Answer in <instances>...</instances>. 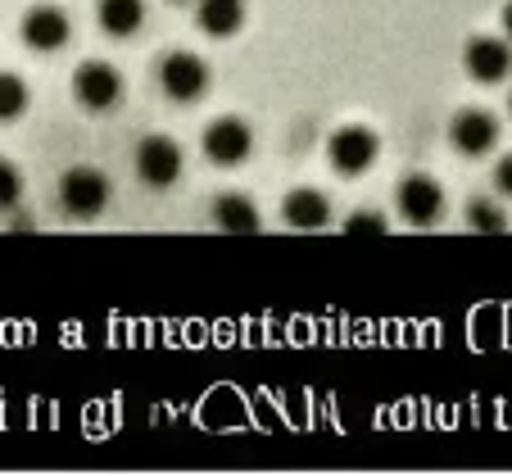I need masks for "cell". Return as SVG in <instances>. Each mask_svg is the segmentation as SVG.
Here are the masks:
<instances>
[{
    "instance_id": "obj_1",
    "label": "cell",
    "mask_w": 512,
    "mask_h": 476,
    "mask_svg": "<svg viewBox=\"0 0 512 476\" xmlns=\"http://www.w3.org/2000/svg\"><path fill=\"white\" fill-rule=\"evenodd\" d=\"M55 200L73 223H96L109 209V200H114V182H109V173L96 164H73L59 173Z\"/></svg>"
},
{
    "instance_id": "obj_2",
    "label": "cell",
    "mask_w": 512,
    "mask_h": 476,
    "mask_svg": "<svg viewBox=\"0 0 512 476\" xmlns=\"http://www.w3.org/2000/svg\"><path fill=\"white\" fill-rule=\"evenodd\" d=\"M155 78H159V91H164V100H173V105H195V100L209 96L213 68H209V59H204L200 50L177 46V50H168V55L159 59Z\"/></svg>"
},
{
    "instance_id": "obj_3",
    "label": "cell",
    "mask_w": 512,
    "mask_h": 476,
    "mask_svg": "<svg viewBox=\"0 0 512 476\" xmlns=\"http://www.w3.org/2000/svg\"><path fill=\"white\" fill-rule=\"evenodd\" d=\"M381 159V132L368 123H340L327 136V164L336 177H368Z\"/></svg>"
},
{
    "instance_id": "obj_4",
    "label": "cell",
    "mask_w": 512,
    "mask_h": 476,
    "mask_svg": "<svg viewBox=\"0 0 512 476\" xmlns=\"http://www.w3.org/2000/svg\"><path fill=\"white\" fill-rule=\"evenodd\" d=\"M132 173L141 186H150V191H168L173 182H182L186 173V150L177 136L168 132H150L136 141L132 150Z\"/></svg>"
},
{
    "instance_id": "obj_5",
    "label": "cell",
    "mask_w": 512,
    "mask_h": 476,
    "mask_svg": "<svg viewBox=\"0 0 512 476\" xmlns=\"http://www.w3.org/2000/svg\"><path fill=\"white\" fill-rule=\"evenodd\" d=\"M127 96V82H123V68L109 64V59H82L73 68V100H78L87 114H114Z\"/></svg>"
},
{
    "instance_id": "obj_6",
    "label": "cell",
    "mask_w": 512,
    "mask_h": 476,
    "mask_svg": "<svg viewBox=\"0 0 512 476\" xmlns=\"http://www.w3.org/2000/svg\"><path fill=\"white\" fill-rule=\"evenodd\" d=\"M200 150L213 168H241L254 155V127L241 114H218L204 123L200 132Z\"/></svg>"
},
{
    "instance_id": "obj_7",
    "label": "cell",
    "mask_w": 512,
    "mask_h": 476,
    "mask_svg": "<svg viewBox=\"0 0 512 476\" xmlns=\"http://www.w3.org/2000/svg\"><path fill=\"white\" fill-rule=\"evenodd\" d=\"M445 136L463 159H490L503 141V123H499V114H490L485 105H463V109H454Z\"/></svg>"
},
{
    "instance_id": "obj_8",
    "label": "cell",
    "mask_w": 512,
    "mask_h": 476,
    "mask_svg": "<svg viewBox=\"0 0 512 476\" xmlns=\"http://www.w3.org/2000/svg\"><path fill=\"white\" fill-rule=\"evenodd\" d=\"M19 37L32 55H59V50L73 41V14H68L64 5H55V0H37V5L23 10Z\"/></svg>"
},
{
    "instance_id": "obj_9",
    "label": "cell",
    "mask_w": 512,
    "mask_h": 476,
    "mask_svg": "<svg viewBox=\"0 0 512 476\" xmlns=\"http://www.w3.org/2000/svg\"><path fill=\"white\" fill-rule=\"evenodd\" d=\"M445 186L435 182L431 173H408L399 177L395 186V214L404 218L408 227H417V232H426V227H435L440 218H445Z\"/></svg>"
},
{
    "instance_id": "obj_10",
    "label": "cell",
    "mask_w": 512,
    "mask_h": 476,
    "mask_svg": "<svg viewBox=\"0 0 512 476\" xmlns=\"http://www.w3.org/2000/svg\"><path fill=\"white\" fill-rule=\"evenodd\" d=\"M463 73L481 87H499L512 78V41L503 32H476L463 41Z\"/></svg>"
},
{
    "instance_id": "obj_11",
    "label": "cell",
    "mask_w": 512,
    "mask_h": 476,
    "mask_svg": "<svg viewBox=\"0 0 512 476\" xmlns=\"http://www.w3.org/2000/svg\"><path fill=\"white\" fill-rule=\"evenodd\" d=\"M281 223L290 232H322L331 223V195L318 186H295L281 195Z\"/></svg>"
},
{
    "instance_id": "obj_12",
    "label": "cell",
    "mask_w": 512,
    "mask_h": 476,
    "mask_svg": "<svg viewBox=\"0 0 512 476\" xmlns=\"http://www.w3.org/2000/svg\"><path fill=\"white\" fill-rule=\"evenodd\" d=\"M250 23V0H195V28L213 41H232Z\"/></svg>"
},
{
    "instance_id": "obj_13",
    "label": "cell",
    "mask_w": 512,
    "mask_h": 476,
    "mask_svg": "<svg viewBox=\"0 0 512 476\" xmlns=\"http://www.w3.org/2000/svg\"><path fill=\"white\" fill-rule=\"evenodd\" d=\"M209 214H213V227H218V232H232V236H254L263 227L259 204H254L245 191H223L213 200Z\"/></svg>"
},
{
    "instance_id": "obj_14",
    "label": "cell",
    "mask_w": 512,
    "mask_h": 476,
    "mask_svg": "<svg viewBox=\"0 0 512 476\" xmlns=\"http://www.w3.org/2000/svg\"><path fill=\"white\" fill-rule=\"evenodd\" d=\"M96 28L109 41H132L145 28V0H96Z\"/></svg>"
},
{
    "instance_id": "obj_15",
    "label": "cell",
    "mask_w": 512,
    "mask_h": 476,
    "mask_svg": "<svg viewBox=\"0 0 512 476\" xmlns=\"http://www.w3.org/2000/svg\"><path fill=\"white\" fill-rule=\"evenodd\" d=\"M28 109H32L28 78H23V73H14V68H0V127H5V123H19Z\"/></svg>"
},
{
    "instance_id": "obj_16",
    "label": "cell",
    "mask_w": 512,
    "mask_h": 476,
    "mask_svg": "<svg viewBox=\"0 0 512 476\" xmlns=\"http://www.w3.org/2000/svg\"><path fill=\"white\" fill-rule=\"evenodd\" d=\"M467 227L481 236H503L508 232V209H503V195H476L467 200Z\"/></svg>"
},
{
    "instance_id": "obj_17",
    "label": "cell",
    "mask_w": 512,
    "mask_h": 476,
    "mask_svg": "<svg viewBox=\"0 0 512 476\" xmlns=\"http://www.w3.org/2000/svg\"><path fill=\"white\" fill-rule=\"evenodd\" d=\"M23 191H28V177H23V168L14 164L10 155H0V214L19 209V204H23Z\"/></svg>"
},
{
    "instance_id": "obj_18",
    "label": "cell",
    "mask_w": 512,
    "mask_h": 476,
    "mask_svg": "<svg viewBox=\"0 0 512 476\" xmlns=\"http://www.w3.org/2000/svg\"><path fill=\"white\" fill-rule=\"evenodd\" d=\"M340 227H345V236H386L390 232L386 214H377V209H354Z\"/></svg>"
},
{
    "instance_id": "obj_19",
    "label": "cell",
    "mask_w": 512,
    "mask_h": 476,
    "mask_svg": "<svg viewBox=\"0 0 512 476\" xmlns=\"http://www.w3.org/2000/svg\"><path fill=\"white\" fill-rule=\"evenodd\" d=\"M494 191H499L503 200H512V150L494 159Z\"/></svg>"
},
{
    "instance_id": "obj_20",
    "label": "cell",
    "mask_w": 512,
    "mask_h": 476,
    "mask_svg": "<svg viewBox=\"0 0 512 476\" xmlns=\"http://www.w3.org/2000/svg\"><path fill=\"white\" fill-rule=\"evenodd\" d=\"M499 32L512 41V0H508V5H503V10H499Z\"/></svg>"
},
{
    "instance_id": "obj_21",
    "label": "cell",
    "mask_w": 512,
    "mask_h": 476,
    "mask_svg": "<svg viewBox=\"0 0 512 476\" xmlns=\"http://www.w3.org/2000/svg\"><path fill=\"white\" fill-rule=\"evenodd\" d=\"M173 5H195V0H173Z\"/></svg>"
},
{
    "instance_id": "obj_22",
    "label": "cell",
    "mask_w": 512,
    "mask_h": 476,
    "mask_svg": "<svg viewBox=\"0 0 512 476\" xmlns=\"http://www.w3.org/2000/svg\"><path fill=\"white\" fill-rule=\"evenodd\" d=\"M508 118H512V91H508Z\"/></svg>"
}]
</instances>
